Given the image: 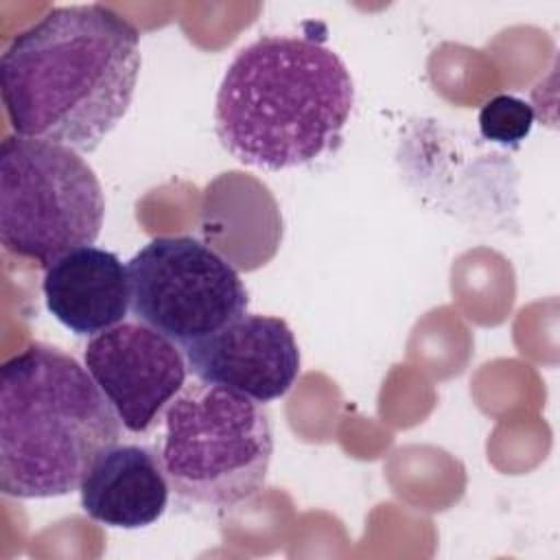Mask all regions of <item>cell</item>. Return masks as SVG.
I'll use <instances>...</instances> for the list:
<instances>
[{
	"label": "cell",
	"mask_w": 560,
	"mask_h": 560,
	"mask_svg": "<svg viewBox=\"0 0 560 560\" xmlns=\"http://www.w3.org/2000/svg\"><path fill=\"white\" fill-rule=\"evenodd\" d=\"M532 125V105L512 94H499L479 109V131L490 142L518 147L529 136Z\"/></svg>",
	"instance_id": "obj_11"
},
{
	"label": "cell",
	"mask_w": 560,
	"mask_h": 560,
	"mask_svg": "<svg viewBox=\"0 0 560 560\" xmlns=\"http://www.w3.org/2000/svg\"><path fill=\"white\" fill-rule=\"evenodd\" d=\"M42 289L46 308L74 335H98L131 311L127 267L114 252L94 245L57 258L46 269Z\"/></svg>",
	"instance_id": "obj_9"
},
{
	"label": "cell",
	"mask_w": 560,
	"mask_h": 560,
	"mask_svg": "<svg viewBox=\"0 0 560 560\" xmlns=\"http://www.w3.org/2000/svg\"><path fill=\"white\" fill-rule=\"evenodd\" d=\"M352 105L354 85L335 50L308 37L267 35L228 66L214 127L243 164L282 171L335 151Z\"/></svg>",
	"instance_id": "obj_2"
},
{
	"label": "cell",
	"mask_w": 560,
	"mask_h": 560,
	"mask_svg": "<svg viewBox=\"0 0 560 560\" xmlns=\"http://www.w3.org/2000/svg\"><path fill=\"white\" fill-rule=\"evenodd\" d=\"M129 304L138 322L186 348L247 311L238 271L190 236H158L129 262Z\"/></svg>",
	"instance_id": "obj_6"
},
{
	"label": "cell",
	"mask_w": 560,
	"mask_h": 560,
	"mask_svg": "<svg viewBox=\"0 0 560 560\" xmlns=\"http://www.w3.org/2000/svg\"><path fill=\"white\" fill-rule=\"evenodd\" d=\"M142 66L140 33L105 4L50 9L0 57L18 136L92 153L127 114Z\"/></svg>",
	"instance_id": "obj_1"
},
{
	"label": "cell",
	"mask_w": 560,
	"mask_h": 560,
	"mask_svg": "<svg viewBox=\"0 0 560 560\" xmlns=\"http://www.w3.org/2000/svg\"><path fill=\"white\" fill-rule=\"evenodd\" d=\"M105 197L79 151L26 136L0 147V241L13 256L48 269L63 254L94 245Z\"/></svg>",
	"instance_id": "obj_5"
},
{
	"label": "cell",
	"mask_w": 560,
	"mask_h": 560,
	"mask_svg": "<svg viewBox=\"0 0 560 560\" xmlns=\"http://www.w3.org/2000/svg\"><path fill=\"white\" fill-rule=\"evenodd\" d=\"M168 490L158 451L120 442L92 462L79 486L83 512L103 525L122 529L155 523L168 505Z\"/></svg>",
	"instance_id": "obj_10"
},
{
	"label": "cell",
	"mask_w": 560,
	"mask_h": 560,
	"mask_svg": "<svg viewBox=\"0 0 560 560\" xmlns=\"http://www.w3.org/2000/svg\"><path fill=\"white\" fill-rule=\"evenodd\" d=\"M83 361L129 433H147L186 385L188 363L177 343L142 322L92 335Z\"/></svg>",
	"instance_id": "obj_7"
},
{
	"label": "cell",
	"mask_w": 560,
	"mask_h": 560,
	"mask_svg": "<svg viewBox=\"0 0 560 560\" xmlns=\"http://www.w3.org/2000/svg\"><path fill=\"white\" fill-rule=\"evenodd\" d=\"M122 424L74 357L31 343L0 368V490L48 499L79 490Z\"/></svg>",
	"instance_id": "obj_3"
},
{
	"label": "cell",
	"mask_w": 560,
	"mask_h": 560,
	"mask_svg": "<svg viewBox=\"0 0 560 560\" xmlns=\"http://www.w3.org/2000/svg\"><path fill=\"white\" fill-rule=\"evenodd\" d=\"M158 446L171 488L195 503L230 508L265 483L273 433L262 407L225 387L188 383L162 413Z\"/></svg>",
	"instance_id": "obj_4"
},
{
	"label": "cell",
	"mask_w": 560,
	"mask_h": 560,
	"mask_svg": "<svg viewBox=\"0 0 560 560\" xmlns=\"http://www.w3.org/2000/svg\"><path fill=\"white\" fill-rule=\"evenodd\" d=\"M190 372L210 385L256 402L284 396L300 374V350L289 324L273 315L243 313L217 332L184 348Z\"/></svg>",
	"instance_id": "obj_8"
}]
</instances>
